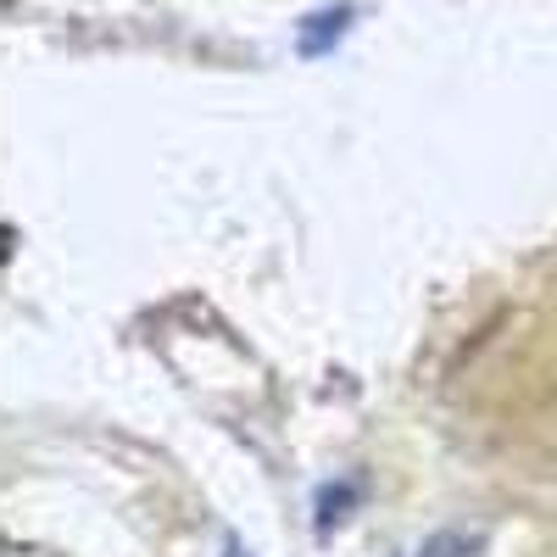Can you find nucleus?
<instances>
[{
    "label": "nucleus",
    "instance_id": "obj_1",
    "mask_svg": "<svg viewBox=\"0 0 557 557\" xmlns=\"http://www.w3.org/2000/svg\"><path fill=\"white\" fill-rule=\"evenodd\" d=\"M223 557H251V552H246V546H228V552H223Z\"/></svg>",
    "mask_w": 557,
    "mask_h": 557
}]
</instances>
